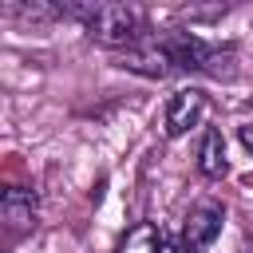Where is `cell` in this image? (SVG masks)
<instances>
[{
	"label": "cell",
	"mask_w": 253,
	"mask_h": 253,
	"mask_svg": "<svg viewBox=\"0 0 253 253\" xmlns=\"http://www.w3.org/2000/svg\"><path fill=\"white\" fill-rule=\"evenodd\" d=\"M59 12L83 20L87 36L103 47H115V51H130L146 40L142 12L130 4H63Z\"/></svg>",
	"instance_id": "cell-1"
},
{
	"label": "cell",
	"mask_w": 253,
	"mask_h": 253,
	"mask_svg": "<svg viewBox=\"0 0 253 253\" xmlns=\"http://www.w3.org/2000/svg\"><path fill=\"white\" fill-rule=\"evenodd\" d=\"M154 40L166 51V59H170L174 71H202V75H213V79H229L233 75V47L206 43L202 36L182 32V28L154 32Z\"/></svg>",
	"instance_id": "cell-2"
},
{
	"label": "cell",
	"mask_w": 253,
	"mask_h": 253,
	"mask_svg": "<svg viewBox=\"0 0 253 253\" xmlns=\"http://www.w3.org/2000/svg\"><path fill=\"white\" fill-rule=\"evenodd\" d=\"M221 221H225V210L217 202H198L190 213H186V225H182V245L186 253H202L206 245H213V237L221 233Z\"/></svg>",
	"instance_id": "cell-3"
},
{
	"label": "cell",
	"mask_w": 253,
	"mask_h": 253,
	"mask_svg": "<svg viewBox=\"0 0 253 253\" xmlns=\"http://www.w3.org/2000/svg\"><path fill=\"white\" fill-rule=\"evenodd\" d=\"M206 115V95L198 87H182L166 99V138H182Z\"/></svg>",
	"instance_id": "cell-4"
},
{
	"label": "cell",
	"mask_w": 253,
	"mask_h": 253,
	"mask_svg": "<svg viewBox=\"0 0 253 253\" xmlns=\"http://www.w3.org/2000/svg\"><path fill=\"white\" fill-rule=\"evenodd\" d=\"M0 225L8 229H32L36 225V194L24 186L0 182Z\"/></svg>",
	"instance_id": "cell-5"
},
{
	"label": "cell",
	"mask_w": 253,
	"mask_h": 253,
	"mask_svg": "<svg viewBox=\"0 0 253 253\" xmlns=\"http://www.w3.org/2000/svg\"><path fill=\"white\" fill-rule=\"evenodd\" d=\"M198 170L206 174V178H221L229 166H225V138H221V130L217 126H206V134H202V142H198Z\"/></svg>",
	"instance_id": "cell-6"
},
{
	"label": "cell",
	"mask_w": 253,
	"mask_h": 253,
	"mask_svg": "<svg viewBox=\"0 0 253 253\" xmlns=\"http://www.w3.org/2000/svg\"><path fill=\"white\" fill-rule=\"evenodd\" d=\"M162 237H166V233H162L154 221H138L134 229H126V233H123V241H119V249H115V253H158Z\"/></svg>",
	"instance_id": "cell-7"
},
{
	"label": "cell",
	"mask_w": 253,
	"mask_h": 253,
	"mask_svg": "<svg viewBox=\"0 0 253 253\" xmlns=\"http://www.w3.org/2000/svg\"><path fill=\"white\" fill-rule=\"evenodd\" d=\"M237 138H241V146H245V150H253V119L237 126Z\"/></svg>",
	"instance_id": "cell-8"
},
{
	"label": "cell",
	"mask_w": 253,
	"mask_h": 253,
	"mask_svg": "<svg viewBox=\"0 0 253 253\" xmlns=\"http://www.w3.org/2000/svg\"><path fill=\"white\" fill-rule=\"evenodd\" d=\"M158 253H186V245H182V241H174V237H162Z\"/></svg>",
	"instance_id": "cell-9"
}]
</instances>
